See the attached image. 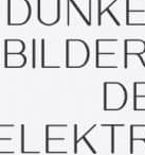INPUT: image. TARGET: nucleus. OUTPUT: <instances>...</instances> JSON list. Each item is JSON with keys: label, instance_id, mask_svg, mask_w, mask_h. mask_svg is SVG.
I'll list each match as a JSON object with an SVG mask.
<instances>
[]
</instances>
